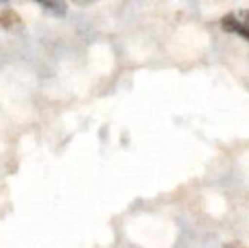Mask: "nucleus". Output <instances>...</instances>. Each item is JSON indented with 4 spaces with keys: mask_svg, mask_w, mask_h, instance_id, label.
<instances>
[{
    "mask_svg": "<svg viewBox=\"0 0 249 248\" xmlns=\"http://www.w3.org/2000/svg\"><path fill=\"white\" fill-rule=\"evenodd\" d=\"M220 26L227 33L237 34L249 41V10H236L226 14L220 19Z\"/></svg>",
    "mask_w": 249,
    "mask_h": 248,
    "instance_id": "nucleus-1",
    "label": "nucleus"
},
{
    "mask_svg": "<svg viewBox=\"0 0 249 248\" xmlns=\"http://www.w3.org/2000/svg\"><path fill=\"white\" fill-rule=\"evenodd\" d=\"M20 24H22V19H20V16L16 10L7 9L0 12V27H3V29H14V27L20 26Z\"/></svg>",
    "mask_w": 249,
    "mask_h": 248,
    "instance_id": "nucleus-2",
    "label": "nucleus"
},
{
    "mask_svg": "<svg viewBox=\"0 0 249 248\" xmlns=\"http://www.w3.org/2000/svg\"><path fill=\"white\" fill-rule=\"evenodd\" d=\"M41 7L50 10V14H53V16H65L66 14L65 2H46V3H41Z\"/></svg>",
    "mask_w": 249,
    "mask_h": 248,
    "instance_id": "nucleus-3",
    "label": "nucleus"
},
{
    "mask_svg": "<svg viewBox=\"0 0 249 248\" xmlns=\"http://www.w3.org/2000/svg\"><path fill=\"white\" fill-rule=\"evenodd\" d=\"M227 248H241V247H234V245H229V247H227Z\"/></svg>",
    "mask_w": 249,
    "mask_h": 248,
    "instance_id": "nucleus-4",
    "label": "nucleus"
}]
</instances>
